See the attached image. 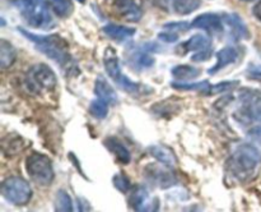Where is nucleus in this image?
I'll return each mask as SVG.
<instances>
[{
  "instance_id": "nucleus-14",
  "label": "nucleus",
  "mask_w": 261,
  "mask_h": 212,
  "mask_svg": "<svg viewBox=\"0 0 261 212\" xmlns=\"http://www.w3.org/2000/svg\"><path fill=\"white\" fill-rule=\"evenodd\" d=\"M237 59H239V51L237 49H234L233 46H226V48L221 49V50L217 53V63L213 68H211L208 70L209 74H216L219 70H222L223 68H226L229 64L236 63Z\"/></svg>"
},
{
  "instance_id": "nucleus-24",
  "label": "nucleus",
  "mask_w": 261,
  "mask_h": 212,
  "mask_svg": "<svg viewBox=\"0 0 261 212\" xmlns=\"http://www.w3.org/2000/svg\"><path fill=\"white\" fill-rule=\"evenodd\" d=\"M171 73L178 81H190V79H195L200 76V69L196 68L194 65H176L171 69Z\"/></svg>"
},
{
  "instance_id": "nucleus-15",
  "label": "nucleus",
  "mask_w": 261,
  "mask_h": 212,
  "mask_svg": "<svg viewBox=\"0 0 261 212\" xmlns=\"http://www.w3.org/2000/svg\"><path fill=\"white\" fill-rule=\"evenodd\" d=\"M94 95L98 99L106 101L109 105H115L117 102L116 91L112 88L111 84L107 82L103 76H98L94 82Z\"/></svg>"
},
{
  "instance_id": "nucleus-12",
  "label": "nucleus",
  "mask_w": 261,
  "mask_h": 212,
  "mask_svg": "<svg viewBox=\"0 0 261 212\" xmlns=\"http://www.w3.org/2000/svg\"><path fill=\"white\" fill-rule=\"evenodd\" d=\"M193 28H200L206 32H222L223 31V20L218 14L214 13H206L196 17L191 23Z\"/></svg>"
},
{
  "instance_id": "nucleus-7",
  "label": "nucleus",
  "mask_w": 261,
  "mask_h": 212,
  "mask_svg": "<svg viewBox=\"0 0 261 212\" xmlns=\"http://www.w3.org/2000/svg\"><path fill=\"white\" fill-rule=\"evenodd\" d=\"M0 193L14 206H24L32 198L30 183L20 176H9L5 179L0 186Z\"/></svg>"
},
{
  "instance_id": "nucleus-13",
  "label": "nucleus",
  "mask_w": 261,
  "mask_h": 212,
  "mask_svg": "<svg viewBox=\"0 0 261 212\" xmlns=\"http://www.w3.org/2000/svg\"><path fill=\"white\" fill-rule=\"evenodd\" d=\"M149 192L145 186L137 185L129 197V206L135 211H152V203H149Z\"/></svg>"
},
{
  "instance_id": "nucleus-5",
  "label": "nucleus",
  "mask_w": 261,
  "mask_h": 212,
  "mask_svg": "<svg viewBox=\"0 0 261 212\" xmlns=\"http://www.w3.org/2000/svg\"><path fill=\"white\" fill-rule=\"evenodd\" d=\"M25 86L28 91L35 95L53 91L56 86V76L47 64H36L27 72Z\"/></svg>"
},
{
  "instance_id": "nucleus-1",
  "label": "nucleus",
  "mask_w": 261,
  "mask_h": 212,
  "mask_svg": "<svg viewBox=\"0 0 261 212\" xmlns=\"http://www.w3.org/2000/svg\"><path fill=\"white\" fill-rule=\"evenodd\" d=\"M18 31L24 36L27 40L35 45L36 50L40 51L48 59L55 61L60 68L68 74H78L79 69L76 65L75 60L71 56L70 51H69V46L66 41L64 40L61 36L56 35H35V33L28 32L27 30L22 27H18Z\"/></svg>"
},
{
  "instance_id": "nucleus-2",
  "label": "nucleus",
  "mask_w": 261,
  "mask_h": 212,
  "mask_svg": "<svg viewBox=\"0 0 261 212\" xmlns=\"http://www.w3.org/2000/svg\"><path fill=\"white\" fill-rule=\"evenodd\" d=\"M260 170V151L255 146L247 143L237 146L226 162L227 175L237 183H250L259 175Z\"/></svg>"
},
{
  "instance_id": "nucleus-11",
  "label": "nucleus",
  "mask_w": 261,
  "mask_h": 212,
  "mask_svg": "<svg viewBox=\"0 0 261 212\" xmlns=\"http://www.w3.org/2000/svg\"><path fill=\"white\" fill-rule=\"evenodd\" d=\"M114 9L122 19L127 22H138L143 14L134 0H114Z\"/></svg>"
},
{
  "instance_id": "nucleus-38",
  "label": "nucleus",
  "mask_w": 261,
  "mask_h": 212,
  "mask_svg": "<svg viewBox=\"0 0 261 212\" xmlns=\"http://www.w3.org/2000/svg\"><path fill=\"white\" fill-rule=\"evenodd\" d=\"M79 2H81V3H84V0H79Z\"/></svg>"
},
{
  "instance_id": "nucleus-3",
  "label": "nucleus",
  "mask_w": 261,
  "mask_h": 212,
  "mask_svg": "<svg viewBox=\"0 0 261 212\" xmlns=\"http://www.w3.org/2000/svg\"><path fill=\"white\" fill-rule=\"evenodd\" d=\"M18 9L28 26L37 30H50L54 26L51 10L45 0H20Z\"/></svg>"
},
{
  "instance_id": "nucleus-21",
  "label": "nucleus",
  "mask_w": 261,
  "mask_h": 212,
  "mask_svg": "<svg viewBox=\"0 0 261 212\" xmlns=\"http://www.w3.org/2000/svg\"><path fill=\"white\" fill-rule=\"evenodd\" d=\"M224 22L228 25V27L231 28V33L233 35L234 38H247L250 37V32L247 30L246 25H245L244 20L241 19V17L237 14H226L223 17Z\"/></svg>"
},
{
  "instance_id": "nucleus-18",
  "label": "nucleus",
  "mask_w": 261,
  "mask_h": 212,
  "mask_svg": "<svg viewBox=\"0 0 261 212\" xmlns=\"http://www.w3.org/2000/svg\"><path fill=\"white\" fill-rule=\"evenodd\" d=\"M103 143L107 147V150H109L111 153H114L115 157H116L121 163H129L130 161H132L130 151L127 150L126 146H125L119 138L107 137Z\"/></svg>"
},
{
  "instance_id": "nucleus-25",
  "label": "nucleus",
  "mask_w": 261,
  "mask_h": 212,
  "mask_svg": "<svg viewBox=\"0 0 261 212\" xmlns=\"http://www.w3.org/2000/svg\"><path fill=\"white\" fill-rule=\"evenodd\" d=\"M55 211H63V212H70L73 211V202H71V197L69 196L68 192L63 191H58L55 196Z\"/></svg>"
},
{
  "instance_id": "nucleus-9",
  "label": "nucleus",
  "mask_w": 261,
  "mask_h": 212,
  "mask_svg": "<svg viewBox=\"0 0 261 212\" xmlns=\"http://www.w3.org/2000/svg\"><path fill=\"white\" fill-rule=\"evenodd\" d=\"M145 175L152 181L153 184H157L160 188L167 189L173 186L177 183V179L173 175L172 171L168 166H157V165H148L145 169Z\"/></svg>"
},
{
  "instance_id": "nucleus-10",
  "label": "nucleus",
  "mask_w": 261,
  "mask_h": 212,
  "mask_svg": "<svg viewBox=\"0 0 261 212\" xmlns=\"http://www.w3.org/2000/svg\"><path fill=\"white\" fill-rule=\"evenodd\" d=\"M155 50H158V46L154 42L144 43L140 48H138L132 54V66H134L137 69H143V70L148 68H152L154 65V58L152 55H149V53Z\"/></svg>"
},
{
  "instance_id": "nucleus-8",
  "label": "nucleus",
  "mask_w": 261,
  "mask_h": 212,
  "mask_svg": "<svg viewBox=\"0 0 261 212\" xmlns=\"http://www.w3.org/2000/svg\"><path fill=\"white\" fill-rule=\"evenodd\" d=\"M236 117L240 122H261V95L255 91H242Z\"/></svg>"
},
{
  "instance_id": "nucleus-31",
  "label": "nucleus",
  "mask_w": 261,
  "mask_h": 212,
  "mask_svg": "<svg viewBox=\"0 0 261 212\" xmlns=\"http://www.w3.org/2000/svg\"><path fill=\"white\" fill-rule=\"evenodd\" d=\"M247 76L251 79H255V81H261V65L251 64V65L247 68Z\"/></svg>"
},
{
  "instance_id": "nucleus-30",
  "label": "nucleus",
  "mask_w": 261,
  "mask_h": 212,
  "mask_svg": "<svg viewBox=\"0 0 261 212\" xmlns=\"http://www.w3.org/2000/svg\"><path fill=\"white\" fill-rule=\"evenodd\" d=\"M158 38L161 41H163L165 43H172L178 40V33L173 32V31H170V32H161L158 35Z\"/></svg>"
},
{
  "instance_id": "nucleus-37",
  "label": "nucleus",
  "mask_w": 261,
  "mask_h": 212,
  "mask_svg": "<svg viewBox=\"0 0 261 212\" xmlns=\"http://www.w3.org/2000/svg\"><path fill=\"white\" fill-rule=\"evenodd\" d=\"M242 2H255V0H242Z\"/></svg>"
},
{
  "instance_id": "nucleus-32",
  "label": "nucleus",
  "mask_w": 261,
  "mask_h": 212,
  "mask_svg": "<svg viewBox=\"0 0 261 212\" xmlns=\"http://www.w3.org/2000/svg\"><path fill=\"white\" fill-rule=\"evenodd\" d=\"M211 58H212V50L211 49H208V50L198 51L196 54H194V55L191 56V60L196 61V63H200V61H205Z\"/></svg>"
},
{
  "instance_id": "nucleus-23",
  "label": "nucleus",
  "mask_w": 261,
  "mask_h": 212,
  "mask_svg": "<svg viewBox=\"0 0 261 212\" xmlns=\"http://www.w3.org/2000/svg\"><path fill=\"white\" fill-rule=\"evenodd\" d=\"M15 59H17V51H15L14 46L8 41L2 40V42H0V65H2V69L12 66Z\"/></svg>"
},
{
  "instance_id": "nucleus-17",
  "label": "nucleus",
  "mask_w": 261,
  "mask_h": 212,
  "mask_svg": "<svg viewBox=\"0 0 261 212\" xmlns=\"http://www.w3.org/2000/svg\"><path fill=\"white\" fill-rule=\"evenodd\" d=\"M148 152L162 165L168 166V168H173L177 163V158H176L175 152L171 148L166 147V146L160 145H152L148 147Z\"/></svg>"
},
{
  "instance_id": "nucleus-20",
  "label": "nucleus",
  "mask_w": 261,
  "mask_h": 212,
  "mask_svg": "<svg viewBox=\"0 0 261 212\" xmlns=\"http://www.w3.org/2000/svg\"><path fill=\"white\" fill-rule=\"evenodd\" d=\"M102 32L107 36V37L112 38L115 41H126L132 38L135 35L137 30L133 27H126V26H120V25H110L105 26L102 28Z\"/></svg>"
},
{
  "instance_id": "nucleus-35",
  "label": "nucleus",
  "mask_w": 261,
  "mask_h": 212,
  "mask_svg": "<svg viewBox=\"0 0 261 212\" xmlns=\"http://www.w3.org/2000/svg\"><path fill=\"white\" fill-rule=\"evenodd\" d=\"M252 12H254L255 17H256L257 19H259L260 22H261V0H260L259 3H256V4H255V7H254V9H252Z\"/></svg>"
},
{
  "instance_id": "nucleus-4",
  "label": "nucleus",
  "mask_w": 261,
  "mask_h": 212,
  "mask_svg": "<svg viewBox=\"0 0 261 212\" xmlns=\"http://www.w3.org/2000/svg\"><path fill=\"white\" fill-rule=\"evenodd\" d=\"M103 66L106 73L109 74L110 78L117 84L121 89L130 95H140L143 92L144 93V86L140 83L132 81L127 76H125L120 66L119 56H117L116 50L114 48H106L103 53Z\"/></svg>"
},
{
  "instance_id": "nucleus-6",
  "label": "nucleus",
  "mask_w": 261,
  "mask_h": 212,
  "mask_svg": "<svg viewBox=\"0 0 261 212\" xmlns=\"http://www.w3.org/2000/svg\"><path fill=\"white\" fill-rule=\"evenodd\" d=\"M25 170L36 184L48 186L54 181V168L50 158L42 153L33 152L25 160Z\"/></svg>"
},
{
  "instance_id": "nucleus-16",
  "label": "nucleus",
  "mask_w": 261,
  "mask_h": 212,
  "mask_svg": "<svg viewBox=\"0 0 261 212\" xmlns=\"http://www.w3.org/2000/svg\"><path fill=\"white\" fill-rule=\"evenodd\" d=\"M212 40L208 35H204V33H198V35H194L193 37L189 38L188 41L182 42L178 49H182V53L181 55H185L184 53H189V51H194V53H198V51L208 50L211 49Z\"/></svg>"
},
{
  "instance_id": "nucleus-29",
  "label": "nucleus",
  "mask_w": 261,
  "mask_h": 212,
  "mask_svg": "<svg viewBox=\"0 0 261 212\" xmlns=\"http://www.w3.org/2000/svg\"><path fill=\"white\" fill-rule=\"evenodd\" d=\"M189 27H191V25H189V22H170L166 23L163 26L165 30L173 31V32H178V31H186L189 30Z\"/></svg>"
},
{
  "instance_id": "nucleus-27",
  "label": "nucleus",
  "mask_w": 261,
  "mask_h": 212,
  "mask_svg": "<svg viewBox=\"0 0 261 212\" xmlns=\"http://www.w3.org/2000/svg\"><path fill=\"white\" fill-rule=\"evenodd\" d=\"M51 8L54 12L61 18H65L73 12V3L71 0H50Z\"/></svg>"
},
{
  "instance_id": "nucleus-34",
  "label": "nucleus",
  "mask_w": 261,
  "mask_h": 212,
  "mask_svg": "<svg viewBox=\"0 0 261 212\" xmlns=\"http://www.w3.org/2000/svg\"><path fill=\"white\" fill-rule=\"evenodd\" d=\"M78 207L79 211H89L91 209V206H89V203L84 198H78Z\"/></svg>"
},
{
  "instance_id": "nucleus-26",
  "label": "nucleus",
  "mask_w": 261,
  "mask_h": 212,
  "mask_svg": "<svg viewBox=\"0 0 261 212\" xmlns=\"http://www.w3.org/2000/svg\"><path fill=\"white\" fill-rule=\"evenodd\" d=\"M109 106L110 105L107 104L106 101H103V100L97 97V99L93 100V101L91 102V105H89V112H91L92 116H94L96 119H105V117L109 115Z\"/></svg>"
},
{
  "instance_id": "nucleus-36",
  "label": "nucleus",
  "mask_w": 261,
  "mask_h": 212,
  "mask_svg": "<svg viewBox=\"0 0 261 212\" xmlns=\"http://www.w3.org/2000/svg\"><path fill=\"white\" fill-rule=\"evenodd\" d=\"M8 2H12V3H18L19 0H8Z\"/></svg>"
},
{
  "instance_id": "nucleus-22",
  "label": "nucleus",
  "mask_w": 261,
  "mask_h": 212,
  "mask_svg": "<svg viewBox=\"0 0 261 212\" xmlns=\"http://www.w3.org/2000/svg\"><path fill=\"white\" fill-rule=\"evenodd\" d=\"M171 87L178 91H196L200 93L211 96L212 89H213V84H211L209 81H201V82H172Z\"/></svg>"
},
{
  "instance_id": "nucleus-19",
  "label": "nucleus",
  "mask_w": 261,
  "mask_h": 212,
  "mask_svg": "<svg viewBox=\"0 0 261 212\" xmlns=\"http://www.w3.org/2000/svg\"><path fill=\"white\" fill-rule=\"evenodd\" d=\"M165 8L170 7L173 13L180 15L190 14L200 7V0H161Z\"/></svg>"
},
{
  "instance_id": "nucleus-28",
  "label": "nucleus",
  "mask_w": 261,
  "mask_h": 212,
  "mask_svg": "<svg viewBox=\"0 0 261 212\" xmlns=\"http://www.w3.org/2000/svg\"><path fill=\"white\" fill-rule=\"evenodd\" d=\"M112 183H114L115 188H116L117 191L122 192V193H126V192H129L130 189L133 188L130 179L127 178L125 174H121V173L116 174V175L112 178Z\"/></svg>"
},
{
  "instance_id": "nucleus-33",
  "label": "nucleus",
  "mask_w": 261,
  "mask_h": 212,
  "mask_svg": "<svg viewBox=\"0 0 261 212\" xmlns=\"http://www.w3.org/2000/svg\"><path fill=\"white\" fill-rule=\"evenodd\" d=\"M249 137L251 139H254L255 142H261V125L259 127H255L252 129L249 130Z\"/></svg>"
}]
</instances>
